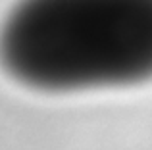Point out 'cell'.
I'll return each instance as SVG.
<instances>
[{"mask_svg": "<svg viewBox=\"0 0 152 150\" xmlns=\"http://www.w3.org/2000/svg\"><path fill=\"white\" fill-rule=\"evenodd\" d=\"M18 85L66 94L152 79V0H18L0 37Z\"/></svg>", "mask_w": 152, "mask_h": 150, "instance_id": "6da1fadb", "label": "cell"}]
</instances>
